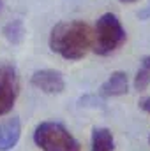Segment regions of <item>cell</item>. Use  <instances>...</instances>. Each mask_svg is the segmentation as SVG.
Returning <instances> with one entry per match:
<instances>
[{
  "label": "cell",
  "instance_id": "cell-1",
  "mask_svg": "<svg viewBox=\"0 0 150 151\" xmlns=\"http://www.w3.org/2000/svg\"><path fill=\"white\" fill-rule=\"evenodd\" d=\"M94 32L85 21H62L50 32V49L66 60L78 62L87 56L92 47Z\"/></svg>",
  "mask_w": 150,
  "mask_h": 151
},
{
  "label": "cell",
  "instance_id": "cell-2",
  "mask_svg": "<svg viewBox=\"0 0 150 151\" xmlns=\"http://www.w3.org/2000/svg\"><path fill=\"white\" fill-rule=\"evenodd\" d=\"M125 40H127V32L113 12H106L97 19L92 40V49L95 55L110 56L118 47L124 46Z\"/></svg>",
  "mask_w": 150,
  "mask_h": 151
},
{
  "label": "cell",
  "instance_id": "cell-3",
  "mask_svg": "<svg viewBox=\"0 0 150 151\" xmlns=\"http://www.w3.org/2000/svg\"><path fill=\"white\" fill-rule=\"evenodd\" d=\"M34 142L41 151H81L76 137L57 121H42L34 130Z\"/></svg>",
  "mask_w": 150,
  "mask_h": 151
},
{
  "label": "cell",
  "instance_id": "cell-4",
  "mask_svg": "<svg viewBox=\"0 0 150 151\" xmlns=\"http://www.w3.org/2000/svg\"><path fill=\"white\" fill-rule=\"evenodd\" d=\"M20 93V79L14 65L0 67V116L11 113Z\"/></svg>",
  "mask_w": 150,
  "mask_h": 151
},
{
  "label": "cell",
  "instance_id": "cell-5",
  "mask_svg": "<svg viewBox=\"0 0 150 151\" xmlns=\"http://www.w3.org/2000/svg\"><path fill=\"white\" fill-rule=\"evenodd\" d=\"M30 83H32L34 88H37L42 93H48V95H58L66 90L64 76H62V72H58L55 69L36 70L30 77Z\"/></svg>",
  "mask_w": 150,
  "mask_h": 151
},
{
  "label": "cell",
  "instance_id": "cell-6",
  "mask_svg": "<svg viewBox=\"0 0 150 151\" xmlns=\"http://www.w3.org/2000/svg\"><path fill=\"white\" fill-rule=\"evenodd\" d=\"M129 91V77L124 70H115L111 76L101 84L99 88V95L103 99H110V97H122Z\"/></svg>",
  "mask_w": 150,
  "mask_h": 151
},
{
  "label": "cell",
  "instance_id": "cell-7",
  "mask_svg": "<svg viewBox=\"0 0 150 151\" xmlns=\"http://www.w3.org/2000/svg\"><path fill=\"white\" fill-rule=\"evenodd\" d=\"M21 137V121L20 118H7L0 125V151H11Z\"/></svg>",
  "mask_w": 150,
  "mask_h": 151
},
{
  "label": "cell",
  "instance_id": "cell-8",
  "mask_svg": "<svg viewBox=\"0 0 150 151\" xmlns=\"http://www.w3.org/2000/svg\"><path fill=\"white\" fill-rule=\"evenodd\" d=\"M115 150V139L110 128L106 127H95L92 130V148L90 151H113Z\"/></svg>",
  "mask_w": 150,
  "mask_h": 151
},
{
  "label": "cell",
  "instance_id": "cell-9",
  "mask_svg": "<svg viewBox=\"0 0 150 151\" xmlns=\"http://www.w3.org/2000/svg\"><path fill=\"white\" fill-rule=\"evenodd\" d=\"M2 34L7 39L9 44H21L25 35H27V30H25V25L21 19H12L4 27Z\"/></svg>",
  "mask_w": 150,
  "mask_h": 151
},
{
  "label": "cell",
  "instance_id": "cell-10",
  "mask_svg": "<svg viewBox=\"0 0 150 151\" xmlns=\"http://www.w3.org/2000/svg\"><path fill=\"white\" fill-rule=\"evenodd\" d=\"M150 86V56L141 58V65L138 69V72L134 76V90L138 91H145Z\"/></svg>",
  "mask_w": 150,
  "mask_h": 151
},
{
  "label": "cell",
  "instance_id": "cell-11",
  "mask_svg": "<svg viewBox=\"0 0 150 151\" xmlns=\"http://www.w3.org/2000/svg\"><path fill=\"white\" fill-rule=\"evenodd\" d=\"M140 109H143L145 113L150 114V97H145V99L140 100Z\"/></svg>",
  "mask_w": 150,
  "mask_h": 151
},
{
  "label": "cell",
  "instance_id": "cell-12",
  "mask_svg": "<svg viewBox=\"0 0 150 151\" xmlns=\"http://www.w3.org/2000/svg\"><path fill=\"white\" fill-rule=\"evenodd\" d=\"M138 18H140V19H143V21H145V19H149V18H150V4L145 7V9H141V11L138 12Z\"/></svg>",
  "mask_w": 150,
  "mask_h": 151
},
{
  "label": "cell",
  "instance_id": "cell-13",
  "mask_svg": "<svg viewBox=\"0 0 150 151\" xmlns=\"http://www.w3.org/2000/svg\"><path fill=\"white\" fill-rule=\"evenodd\" d=\"M118 2H122V4H134V2H138V0H118Z\"/></svg>",
  "mask_w": 150,
  "mask_h": 151
},
{
  "label": "cell",
  "instance_id": "cell-14",
  "mask_svg": "<svg viewBox=\"0 0 150 151\" xmlns=\"http://www.w3.org/2000/svg\"><path fill=\"white\" fill-rule=\"evenodd\" d=\"M2 9H4V0H0V12H2Z\"/></svg>",
  "mask_w": 150,
  "mask_h": 151
},
{
  "label": "cell",
  "instance_id": "cell-15",
  "mask_svg": "<svg viewBox=\"0 0 150 151\" xmlns=\"http://www.w3.org/2000/svg\"><path fill=\"white\" fill-rule=\"evenodd\" d=\"M149 144H150V135H149Z\"/></svg>",
  "mask_w": 150,
  "mask_h": 151
}]
</instances>
